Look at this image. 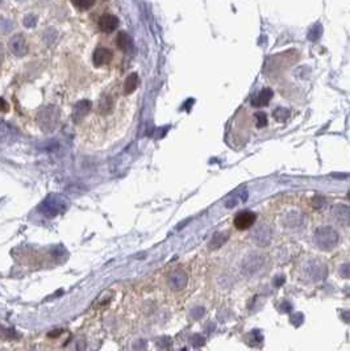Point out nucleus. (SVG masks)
I'll list each match as a JSON object with an SVG mask.
<instances>
[{
    "instance_id": "f257e3e1",
    "label": "nucleus",
    "mask_w": 350,
    "mask_h": 351,
    "mask_svg": "<svg viewBox=\"0 0 350 351\" xmlns=\"http://www.w3.org/2000/svg\"><path fill=\"white\" fill-rule=\"evenodd\" d=\"M313 241H315L316 246L321 250H332L339 243V233L329 226H321V228L316 229Z\"/></svg>"
},
{
    "instance_id": "cd10ccee",
    "label": "nucleus",
    "mask_w": 350,
    "mask_h": 351,
    "mask_svg": "<svg viewBox=\"0 0 350 351\" xmlns=\"http://www.w3.org/2000/svg\"><path fill=\"white\" fill-rule=\"evenodd\" d=\"M3 61V49H1V45H0V63Z\"/></svg>"
},
{
    "instance_id": "1a4fd4ad",
    "label": "nucleus",
    "mask_w": 350,
    "mask_h": 351,
    "mask_svg": "<svg viewBox=\"0 0 350 351\" xmlns=\"http://www.w3.org/2000/svg\"><path fill=\"white\" fill-rule=\"evenodd\" d=\"M91 109H92V103L89 100L78 101L75 104L74 111H73V119H74L75 123H79L83 117L87 116Z\"/></svg>"
},
{
    "instance_id": "0eeeda50",
    "label": "nucleus",
    "mask_w": 350,
    "mask_h": 351,
    "mask_svg": "<svg viewBox=\"0 0 350 351\" xmlns=\"http://www.w3.org/2000/svg\"><path fill=\"white\" fill-rule=\"evenodd\" d=\"M111 59H112V51L107 49V47H97L96 50L93 51L92 61L93 65L96 66V67L108 65Z\"/></svg>"
},
{
    "instance_id": "9b49d317",
    "label": "nucleus",
    "mask_w": 350,
    "mask_h": 351,
    "mask_svg": "<svg viewBox=\"0 0 350 351\" xmlns=\"http://www.w3.org/2000/svg\"><path fill=\"white\" fill-rule=\"evenodd\" d=\"M169 284L174 291L183 290L187 286V275L182 270L174 271L169 278Z\"/></svg>"
},
{
    "instance_id": "393cba45",
    "label": "nucleus",
    "mask_w": 350,
    "mask_h": 351,
    "mask_svg": "<svg viewBox=\"0 0 350 351\" xmlns=\"http://www.w3.org/2000/svg\"><path fill=\"white\" fill-rule=\"evenodd\" d=\"M312 203H313V205L315 207H321L323 205V203H324V199L323 197H319V196H316V197H313V200H312Z\"/></svg>"
},
{
    "instance_id": "f3484780",
    "label": "nucleus",
    "mask_w": 350,
    "mask_h": 351,
    "mask_svg": "<svg viewBox=\"0 0 350 351\" xmlns=\"http://www.w3.org/2000/svg\"><path fill=\"white\" fill-rule=\"evenodd\" d=\"M228 239V234L226 233H218L214 235V238L211 241V247L212 249H219L220 246H222Z\"/></svg>"
},
{
    "instance_id": "b1692460",
    "label": "nucleus",
    "mask_w": 350,
    "mask_h": 351,
    "mask_svg": "<svg viewBox=\"0 0 350 351\" xmlns=\"http://www.w3.org/2000/svg\"><path fill=\"white\" fill-rule=\"evenodd\" d=\"M8 108L9 107H8L7 101L0 97V112H5V111H8Z\"/></svg>"
},
{
    "instance_id": "a878e982",
    "label": "nucleus",
    "mask_w": 350,
    "mask_h": 351,
    "mask_svg": "<svg viewBox=\"0 0 350 351\" xmlns=\"http://www.w3.org/2000/svg\"><path fill=\"white\" fill-rule=\"evenodd\" d=\"M343 318L345 321H347V322H350V312H344L343 313Z\"/></svg>"
},
{
    "instance_id": "7ed1b4c3",
    "label": "nucleus",
    "mask_w": 350,
    "mask_h": 351,
    "mask_svg": "<svg viewBox=\"0 0 350 351\" xmlns=\"http://www.w3.org/2000/svg\"><path fill=\"white\" fill-rule=\"evenodd\" d=\"M66 209V201L59 196H49L47 199L43 201V204L40 205V212H43L45 216L54 217L63 212Z\"/></svg>"
},
{
    "instance_id": "2eb2a0df",
    "label": "nucleus",
    "mask_w": 350,
    "mask_h": 351,
    "mask_svg": "<svg viewBox=\"0 0 350 351\" xmlns=\"http://www.w3.org/2000/svg\"><path fill=\"white\" fill-rule=\"evenodd\" d=\"M15 134H16L15 129H13L11 125H8V124L3 123V121H0V141L7 142V141L13 138Z\"/></svg>"
},
{
    "instance_id": "9d476101",
    "label": "nucleus",
    "mask_w": 350,
    "mask_h": 351,
    "mask_svg": "<svg viewBox=\"0 0 350 351\" xmlns=\"http://www.w3.org/2000/svg\"><path fill=\"white\" fill-rule=\"evenodd\" d=\"M272 96H274V92H272L271 88H263L257 95H254L253 99H252V104H253V107L261 108V107L267 105L271 101Z\"/></svg>"
},
{
    "instance_id": "20e7f679",
    "label": "nucleus",
    "mask_w": 350,
    "mask_h": 351,
    "mask_svg": "<svg viewBox=\"0 0 350 351\" xmlns=\"http://www.w3.org/2000/svg\"><path fill=\"white\" fill-rule=\"evenodd\" d=\"M8 47L16 57H24L28 53V44L21 35H13L8 41Z\"/></svg>"
},
{
    "instance_id": "412c9836",
    "label": "nucleus",
    "mask_w": 350,
    "mask_h": 351,
    "mask_svg": "<svg viewBox=\"0 0 350 351\" xmlns=\"http://www.w3.org/2000/svg\"><path fill=\"white\" fill-rule=\"evenodd\" d=\"M320 36H321V25L316 24L315 27L311 29V32H308V39L312 40V41H316Z\"/></svg>"
},
{
    "instance_id": "dca6fc26",
    "label": "nucleus",
    "mask_w": 350,
    "mask_h": 351,
    "mask_svg": "<svg viewBox=\"0 0 350 351\" xmlns=\"http://www.w3.org/2000/svg\"><path fill=\"white\" fill-rule=\"evenodd\" d=\"M254 238L258 243L266 245L270 241V230L266 225H262L261 228L257 229V232H254Z\"/></svg>"
},
{
    "instance_id": "4468645a",
    "label": "nucleus",
    "mask_w": 350,
    "mask_h": 351,
    "mask_svg": "<svg viewBox=\"0 0 350 351\" xmlns=\"http://www.w3.org/2000/svg\"><path fill=\"white\" fill-rule=\"evenodd\" d=\"M137 86H138V75H137L136 73L129 74L128 78H127L124 82V93L125 95L132 93L133 91L137 88Z\"/></svg>"
},
{
    "instance_id": "bb28decb",
    "label": "nucleus",
    "mask_w": 350,
    "mask_h": 351,
    "mask_svg": "<svg viewBox=\"0 0 350 351\" xmlns=\"http://www.w3.org/2000/svg\"><path fill=\"white\" fill-rule=\"evenodd\" d=\"M283 282H284V278H283V276H280L279 280H275V282H274V283H275V286L278 287V286H280V284H282V283H283Z\"/></svg>"
},
{
    "instance_id": "aec40b11",
    "label": "nucleus",
    "mask_w": 350,
    "mask_h": 351,
    "mask_svg": "<svg viewBox=\"0 0 350 351\" xmlns=\"http://www.w3.org/2000/svg\"><path fill=\"white\" fill-rule=\"evenodd\" d=\"M290 116V112H288L286 108H278L274 111V117H275L278 121H286Z\"/></svg>"
},
{
    "instance_id": "39448f33",
    "label": "nucleus",
    "mask_w": 350,
    "mask_h": 351,
    "mask_svg": "<svg viewBox=\"0 0 350 351\" xmlns=\"http://www.w3.org/2000/svg\"><path fill=\"white\" fill-rule=\"evenodd\" d=\"M256 219H257L256 213L250 212V211H242V212H238L237 216L234 217L233 224L238 230H245L256 222Z\"/></svg>"
},
{
    "instance_id": "6e6552de",
    "label": "nucleus",
    "mask_w": 350,
    "mask_h": 351,
    "mask_svg": "<svg viewBox=\"0 0 350 351\" xmlns=\"http://www.w3.org/2000/svg\"><path fill=\"white\" fill-rule=\"evenodd\" d=\"M117 27H119V19L115 15L107 13V15L101 16L99 20V28L104 33H112Z\"/></svg>"
},
{
    "instance_id": "423d86ee",
    "label": "nucleus",
    "mask_w": 350,
    "mask_h": 351,
    "mask_svg": "<svg viewBox=\"0 0 350 351\" xmlns=\"http://www.w3.org/2000/svg\"><path fill=\"white\" fill-rule=\"evenodd\" d=\"M332 215L340 224L350 226V207L344 204H336L332 209Z\"/></svg>"
},
{
    "instance_id": "4be33fe9",
    "label": "nucleus",
    "mask_w": 350,
    "mask_h": 351,
    "mask_svg": "<svg viewBox=\"0 0 350 351\" xmlns=\"http://www.w3.org/2000/svg\"><path fill=\"white\" fill-rule=\"evenodd\" d=\"M256 119H257V127L258 128H263L267 125V116H266V113L258 112L257 115H256Z\"/></svg>"
},
{
    "instance_id": "5701e85b",
    "label": "nucleus",
    "mask_w": 350,
    "mask_h": 351,
    "mask_svg": "<svg viewBox=\"0 0 350 351\" xmlns=\"http://www.w3.org/2000/svg\"><path fill=\"white\" fill-rule=\"evenodd\" d=\"M340 275H341V276L345 279H350V264L349 263H347V264L341 266V268H340Z\"/></svg>"
},
{
    "instance_id": "a211bd4d",
    "label": "nucleus",
    "mask_w": 350,
    "mask_h": 351,
    "mask_svg": "<svg viewBox=\"0 0 350 351\" xmlns=\"http://www.w3.org/2000/svg\"><path fill=\"white\" fill-rule=\"evenodd\" d=\"M71 3L79 11H87L91 7H93L95 0H71Z\"/></svg>"
},
{
    "instance_id": "ddd939ff",
    "label": "nucleus",
    "mask_w": 350,
    "mask_h": 351,
    "mask_svg": "<svg viewBox=\"0 0 350 351\" xmlns=\"http://www.w3.org/2000/svg\"><path fill=\"white\" fill-rule=\"evenodd\" d=\"M113 109V99L111 96H103L99 100V104H97V111L100 115H108L109 112H112Z\"/></svg>"
},
{
    "instance_id": "f8f14e48",
    "label": "nucleus",
    "mask_w": 350,
    "mask_h": 351,
    "mask_svg": "<svg viewBox=\"0 0 350 351\" xmlns=\"http://www.w3.org/2000/svg\"><path fill=\"white\" fill-rule=\"evenodd\" d=\"M116 44L120 50H123L124 53H131L133 51V41L129 37V35H127L125 32H120L116 37Z\"/></svg>"
},
{
    "instance_id": "c756f323",
    "label": "nucleus",
    "mask_w": 350,
    "mask_h": 351,
    "mask_svg": "<svg viewBox=\"0 0 350 351\" xmlns=\"http://www.w3.org/2000/svg\"><path fill=\"white\" fill-rule=\"evenodd\" d=\"M1 1H3V0H0V3H1Z\"/></svg>"
},
{
    "instance_id": "7c9ffc66",
    "label": "nucleus",
    "mask_w": 350,
    "mask_h": 351,
    "mask_svg": "<svg viewBox=\"0 0 350 351\" xmlns=\"http://www.w3.org/2000/svg\"><path fill=\"white\" fill-rule=\"evenodd\" d=\"M104 1H107V0H104Z\"/></svg>"
},
{
    "instance_id": "6ab92c4d",
    "label": "nucleus",
    "mask_w": 350,
    "mask_h": 351,
    "mask_svg": "<svg viewBox=\"0 0 350 351\" xmlns=\"http://www.w3.org/2000/svg\"><path fill=\"white\" fill-rule=\"evenodd\" d=\"M24 25L27 28H33L37 25V21H39V17L35 13H28L25 17H24Z\"/></svg>"
},
{
    "instance_id": "f03ea898",
    "label": "nucleus",
    "mask_w": 350,
    "mask_h": 351,
    "mask_svg": "<svg viewBox=\"0 0 350 351\" xmlns=\"http://www.w3.org/2000/svg\"><path fill=\"white\" fill-rule=\"evenodd\" d=\"M37 121L40 128L45 132L53 131L59 121V109L55 105H47L39 112Z\"/></svg>"
},
{
    "instance_id": "c85d7f7f",
    "label": "nucleus",
    "mask_w": 350,
    "mask_h": 351,
    "mask_svg": "<svg viewBox=\"0 0 350 351\" xmlns=\"http://www.w3.org/2000/svg\"><path fill=\"white\" fill-rule=\"evenodd\" d=\"M348 199H349V200H350V192L348 193Z\"/></svg>"
}]
</instances>
